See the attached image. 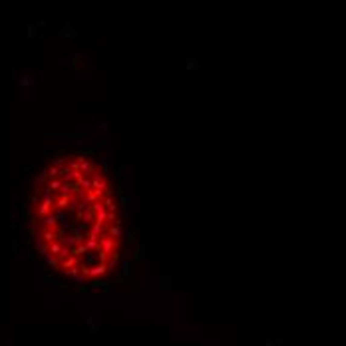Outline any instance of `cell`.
Here are the masks:
<instances>
[{
    "instance_id": "6da1fadb",
    "label": "cell",
    "mask_w": 346,
    "mask_h": 346,
    "mask_svg": "<svg viewBox=\"0 0 346 346\" xmlns=\"http://www.w3.org/2000/svg\"><path fill=\"white\" fill-rule=\"evenodd\" d=\"M32 225L42 257L72 276H102L119 259L121 221L112 181L88 155L60 157L34 181Z\"/></svg>"
}]
</instances>
